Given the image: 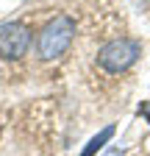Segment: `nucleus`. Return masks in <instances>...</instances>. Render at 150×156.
<instances>
[{"label":"nucleus","mask_w":150,"mask_h":156,"mask_svg":"<svg viewBox=\"0 0 150 156\" xmlns=\"http://www.w3.org/2000/svg\"><path fill=\"white\" fill-rule=\"evenodd\" d=\"M75 39V20L67 14H56L50 23L39 31V39H36V50H39V58L45 62H53L67 53V48Z\"/></svg>","instance_id":"1"},{"label":"nucleus","mask_w":150,"mask_h":156,"mask_svg":"<svg viewBox=\"0 0 150 156\" xmlns=\"http://www.w3.org/2000/svg\"><path fill=\"white\" fill-rule=\"evenodd\" d=\"M31 48V31L25 23H0V56L6 62H17L22 58Z\"/></svg>","instance_id":"3"},{"label":"nucleus","mask_w":150,"mask_h":156,"mask_svg":"<svg viewBox=\"0 0 150 156\" xmlns=\"http://www.w3.org/2000/svg\"><path fill=\"white\" fill-rule=\"evenodd\" d=\"M139 53H142V48L134 39H111L97 50V64L106 73H125L128 67H134Z\"/></svg>","instance_id":"2"},{"label":"nucleus","mask_w":150,"mask_h":156,"mask_svg":"<svg viewBox=\"0 0 150 156\" xmlns=\"http://www.w3.org/2000/svg\"><path fill=\"white\" fill-rule=\"evenodd\" d=\"M108 156H120V153H117V151H114V153H108Z\"/></svg>","instance_id":"5"},{"label":"nucleus","mask_w":150,"mask_h":156,"mask_svg":"<svg viewBox=\"0 0 150 156\" xmlns=\"http://www.w3.org/2000/svg\"><path fill=\"white\" fill-rule=\"evenodd\" d=\"M111 136H114V126H106V128H100L95 136H92V140L86 142V148L81 151V156H95V153H100L103 148H106V142L111 140Z\"/></svg>","instance_id":"4"}]
</instances>
